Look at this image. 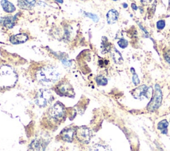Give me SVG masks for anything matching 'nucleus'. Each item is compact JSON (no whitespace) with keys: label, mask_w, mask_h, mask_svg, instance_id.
Masks as SVG:
<instances>
[{"label":"nucleus","mask_w":170,"mask_h":151,"mask_svg":"<svg viewBox=\"0 0 170 151\" xmlns=\"http://www.w3.org/2000/svg\"><path fill=\"white\" fill-rule=\"evenodd\" d=\"M59 69L53 66H47L41 68L36 74L38 81L44 85H50L55 83L60 77Z\"/></svg>","instance_id":"f257e3e1"},{"label":"nucleus","mask_w":170,"mask_h":151,"mask_svg":"<svg viewBox=\"0 0 170 151\" xmlns=\"http://www.w3.org/2000/svg\"><path fill=\"white\" fill-rule=\"evenodd\" d=\"M18 81V74L14 69L8 65L0 66V89L11 88Z\"/></svg>","instance_id":"f03ea898"},{"label":"nucleus","mask_w":170,"mask_h":151,"mask_svg":"<svg viewBox=\"0 0 170 151\" xmlns=\"http://www.w3.org/2000/svg\"><path fill=\"white\" fill-rule=\"evenodd\" d=\"M66 114V110L64 106L59 102L54 104L49 109L48 115L51 121L55 123H59L64 118Z\"/></svg>","instance_id":"7ed1b4c3"},{"label":"nucleus","mask_w":170,"mask_h":151,"mask_svg":"<svg viewBox=\"0 0 170 151\" xmlns=\"http://www.w3.org/2000/svg\"><path fill=\"white\" fill-rule=\"evenodd\" d=\"M54 97L51 92L46 89H41L37 94L35 98L36 104L41 108H45L51 104Z\"/></svg>","instance_id":"20e7f679"},{"label":"nucleus","mask_w":170,"mask_h":151,"mask_svg":"<svg viewBox=\"0 0 170 151\" xmlns=\"http://www.w3.org/2000/svg\"><path fill=\"white\" fill-rule=\"evenodd\" d=\"M162 97L163 94L160 86H159L158 84H155L154 94H153L151 100L149 102V104L147 106L148 110L151 112L157 110L159 108V106L161 105Z\"/></svg>","instance_id":"39448f33"},{"label":"nucleus","mask_w":170,"mask_h":151,"mask_svg":"<svg viewBox=\"0 0 170 151\" xmlns=\"http://www.w3.org/2000/svg\"><path fill=\"white\" fill-rule=\"evenodd\" d=\"M132 95L135 99H143L144 98H149L152 94V89L148 87L146 85H142L136 88L131 92Z\"/></svg>","instance_id":"423d86ee"},{"label":"nucleus","mask_w":170,"mask_h":151,"mask_svg":"<svg viewBox=\"0 0 170 151\" xmlns=\"http://www.w3.org/2000/svg\"><path fill=\"white\" fill-rule=\"evenodd\" d=\"M55 92L59 95L67 96V97H72V95L74 94L72 85L66 80L59 82L56 85Z\"/></svg>","instance_id":"0eeeda50"},{"label":"nucleus","mask_w":170,"mask_h":151,"mask_svg":"<svg viewBox=\"0 0 170 151\" xmlns=\"http://www.w3.org/2000/svg\"><path fill=\"white\" fill-rule=\"evenodd\" d=\"M75 136L79 141L84 144H88L92 139L93 133L91 130L87 127H80L76 131Z\"/></svg>","instance_id":"6e6552de"},{"label":"nucleus","mask_w":170,"mask_h":151,"mask_svg":"<svg viewBox=\"0 0 170 151\" xmlns=\"http://www.w3.org/2000/svg\"><path fill=\"white\" fill-rule=\"evenodd\" d=\"M75 129L74 128H67L64 129L63 131L60 133L61 139H63L64 141L71 142L73 141L74 137L75 136L76 134Z\"/></svg>","instance_id":"1a4fd4ad"},{"label":"nucleus","mask_w":170,"mask_h":151,"mask_svg":"<svg viewBox=\"0 0 170 151\" xmlns=\"http://www.w3.org/2000/svg\"><path fill=\"white\" fill-rule=\"evenodd\" d=\"M29 39V37L25 33H19L10 37L9 40L13 44H19L25 43Z\"/></svg>","instance_id":"9d476101"},{"label":"nucleus","mask_w":170,"mask_h":151,"mask_svg":"<svg viewBox=\"0 0 170 151\" xmlns=\"http://www.w3.org/2000/svg\"><path fill=\"white\" fill-rule=\"evenodd\" d=\"M119 18V13L116 9H110L106 14V20L108 24L113 25L118 21Z\"/></svg>","instance_id":"9b49d317"},{"label":"nucleus","mask_w":170,"mask_h":151,"mask_svg":"<svg viewBox=\"0 0 170 151\" xmlns=\"http://www.w3.org/2000/svg\"><path fill=\"white\" fill-rule=\"evenodd\" d=\"M17 17L18 15H15V16H9L6 17L4 18H2V22L3 23V26L6 27L8 29H11L15 25V23L17 21Z\"/></svg>","instance_id":"f8f14e48"},{"label":"nucleus","mask_w":170,"mask_h":151,"mask_svg":"<svg viewBox=\"0 0 170 151\" xmlns=\"http://www.w3.org/2000/svg\"><path fill=\"white\" fill-rule=\"evenodd\" d=\"M110 54L112 58H113V61L116 64H121L123 63L124 59L122 58V54L116 48L114 47L112 49V50H110Z\"/></svg>","instance_id":"ddd939ff"},{"label":"nucleus","mask_w":170,"mask_h":151,"mask_svg":"<svg viewBox=\"0 0 170 151\" xmlns=\"http://www.w3.org/2000/svg\"><path fill=\"white\" fill-rule=\"evenodd\" d=\"M43 140H44L43 139L34 140L31 143V147L33 150H38V151L44 150V149L45 148L46 145H47V143L46 144Z\"/></svg>","instance_id":"4468645a"},{"label":"nucleus","mask_w":170,"mask_h":151,"mask_svg":"<svg viewBox=\"0 0 170 151\" xmlns=\"http://www.w3.org/2000/svg\"><path fill=\"white\" fill-rule=\"evenodd\" d=\"M1 4L3 9L7 13H11L15 11V7L8 0H2Z\"/></svg>","instance_id":"2eb2a0df"},{"label":"nucleus","mask_w":170,"mask_h":151,"mask_svg":"<svg viewBox=\"0 0 170 151\" xmlns=\"http://www.w3.org/2000/svg\"><path fill=\"white\" fill-rule=\"evenodd\" d=\"M101 49L102 53L103 54L110 52V50L113 49V48H112V44L110 42H108V39L106 37H103V39H102Z\"/></svg>","instance_id":"dca6fc26"},{"label":"nucleus","mask_w":170,"mask_h":151,"mask_svg":"<svg viewBox=\"0 0 170 151\" xmlns=\"http://www.w3.org/2000/svg\"><path fill=\"white\" fill-rule=\"evenodd\" d=\"M169 123L166 119H164L162 121H159L158 124V129L160 132L164 134V135H167L168 134V127Z\"/></svg>","instance_id":"f3484780"},{"label":"nucleus","mask_w":170,"mask_h":151,"mask_svg":"<svg viewBox=\"0 0 170 151\" xmlns=\"http://www.w3.org/2000/svg\"><path fill=\"white\" fill-rule=\"evenodd\" d=\"M90 151H110L109 147L100 145V144H96L91 147Z\"/></svg>","instance_id":"a211bd4d"},{"label":"nucleus","mask_w":170,"mask_h":151,"mask_svg":"<svg viewBox=\"0 0 170 151\" xmlns=\"http://www.w3.org/2000/svg\"><path fill=\"white\" fill-rule=\"evenodd\" d=\"M96 82L98 85H106L108 84V80L104 76L99 75L96 78Z\"/></svg>","instance_id":"6ab92c4d"},{"label":"nucleus","mask_w":170,"mask_h":151,"mask_svg":"<svg viewBox=\"0 0 170 151\" xmlns=\"http://www.w3.org/2000/svg\"><path fill=\"white\" fill-rule=\"evenodd\" d=\"M131 72L132 74H133V76H132V82H133V84L135 85H138L140 83V79H139L138 74L136 73L134 68H131Z\"/></svg>","instance_id":"aec40b11"},{"label":"nucleus","mask_w":170,"mask_h":151,"mask_svg":"<svg viewBox=\"0 0 170 151\" xmlns=\"http://www.w3.org/2000/svg\"><path fill=\"white\" fill-rule=\"evenodd\" d=\"M18 6L23 9H29L31 7L26 2L25 0H18Z\"/></svg>","instance_id":"412c9836"},{"label":"nucleus","mask_w":170,"mask_h":151,"mask_svg":"<svg viewBox=\"0 0 170 151\" xmlns=\"http://www.w3.org/2000/svg\"><path fill=\"white\" fill-rule=\"evenodd\" d=\"M84 13V16L87 17V18H89L90 19H91L92 20H93L94 22H98V21H99V18L95 14H93V13H87V12H83Z\"/></svg>","instance_id":"4be33fe9"},{"label":"nucleus","mask_w":170,"mask_h":151,"mask_svg":"<svg viewBox=\"0 0 170 151\" xmlns=\"http://www.w3.org/2000/svg\"><path fill=\"white\" fill-rule=\"evenodd\" d=\"M118 45L120 47L121 49H126L128 45V42L127 40L124 39H121L118 41Z\"/></svg>","instance_id":"5701e85b"},{"label":"nucleus","mask_w":170,"mask_h":151,"mask_svg":"<svg viewBox=\"0 0 170 151\" xmlns=\"http://www.w3.org/2000/svg\"><path fill=\"white\" fill-rule=\"evenodd\" d=\"M165 26V21L164 20H159L156 23V27L158 30H162L164 29Z\"/></svg>","instance_id":"b1692460"},{"label":"nucleus","mask_w":170,"mask_h":151,"mask_svg":"<svg viewBox=\"0 0 170 151\" xmlns=\"http://www.w3.org/2000/svg\"><path fill=\"white\" fill-rule=\"evenodd\" d=\"M155 8V5L154 6V4H153L152 7H151L150 8L148 9V13H149V16H150V17L153 16V15L154 14Z\"/></svg>","instance_id":"393cba45"},{"label":"nucleus","mask_w":170,"mask_h":151,"mask_svg":"<svg viewBox=\"0 0 170 151\" xmlns=\"http://www.w3.org/2000/svg\"><path fill=\"white\" fill-rule=\"evenodd\" d=\"M164 57L165 61L170 64V53H165L164 54Z\"/></svg>","instance_id":"a878e982"},{"label":"nucleus","mask_w":170,"mask_h":151,"mask_svg":"<svg viewBox=\"0 0 170 151\" xmlns=\"http://www.w3.org/2000/svg\"><path fill=\"white\" fill-rule=\"evenodd\" d=\"M152 1H153V0H140L142 4L144 5H149V3H151V2Z\"/></svg>","instance_id":"bb28decb"},{"label":"nucleus","mask_w":170,"mask_h":151,"mask_svg":"<svg viewBox=\"0 0 170 151\" xmlns=\"http://www.w3.org/2000/svg\"><path fill=\"white\" fill-rule=\"evenodd\" d=\"M25 1L31 6H34L36 3V0H25Z\"/></svg>","instance_id":"cd10ccee"},{"label":"nucleus","mask_w":170,"mask_h":151,"mask_svg":"<svg viewBox=\"0 0 170 151\" xmlns=\"http://www.w3.org/2000/svg\"><path fill=\"white\" fill-rule=\"evenodd\" d=\"M131 7H132V8L133 10H134V11H136V10L138 9V6L135 4V3H132L131 4Z\"/></svg>","instance_id":"c85d7f7f"},{"label":"nucleus","mask_w":170,"mask_h":151,"mask_svg":"<svg viewBox=\"0 0 170 151\" xmlns=\"http://www.w3.org/2000/svg\"><path fill=\"white\" fill-rule=\"evenodd\" d=\"M122 5H123L124 8H128V5H127L126 3H124L123 4H122Z\"/></svg>","instance_id":"c756f323"},{"label":"nucleus","mask_w":170,"mask_h":151,"mask_svg":"<svg viewBox=\"0 0 170 151\" xmlns=\"http://www.w3.org/2000/svg\"><path fill=\"white\" fill-rule=\"evenodd\" d=\"M55 1L58 3H63V0H55Z\"/></svg>","instance_id":"7c9ffc66"},{"label":"nucleus","mask_w":170,"mask_h":151,"mask_svg":"<svg viewBox=\"0 0 170 151\" xmlns=\"http://www.w3.org/2000/svg\"><path fill=\"white\" fill-rule=\"evenodd\" d=\"M113 1H114V2H116V1H118V0H113Z\"/></svg>","instance_id":"2f4dec72"},{"label":"nucleus","mask_w":170,"mask_h":151,"mask_svg":"<svg viewBox=\"0 0 170 151\" xmlns=\"http://www.w3.org/2000/svg\"><path fill=\"white\" fill-rule=\"evenodd\" d=\"M81 1H85V0H81Z\"/></svg>","instance_id":"473e14b6"},{"label":"nucleus","mask_w":170,"mask_h":151,"mask_svg":"<svg viewBox=\"0 0 170 151\" xmlns=\"http://www.w3.org/2000/svg\"><path fill=\"white\" fill-rule=\"evenodd\" d=\"M169 3H170V0H169Z\"/></svg>","instance_id":"72a5a7b5"}]
</instances>
